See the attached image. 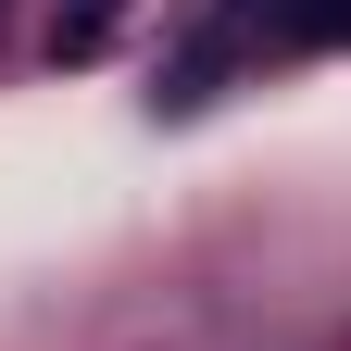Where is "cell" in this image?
Masks as SVG:
<instances>
[{"label":"cell","instance_id":"6da1fadb","mask_svg":"<svg viewBox=\"0 0 351 351\" xmlns=\"http://www.w3.org/2000/svg\"><path fill=\"white\" fill-rule=\"evenodd\" d=\"M113 25H125V0H63V13H51V63H101Z\"/></svg>","mask_w":351,"mask_h":351},{"label":"cell","instance_id":"7a4b0ae2","mask_svg":"<svg viewBox=\"0 0 351 351\" xmlns=\"http://www.w3.org/2000/svg\"><path fill=\"white\" fill-rule=\"evenodd\" d=\"M289 38L301 51H351V0H289Z\"/></svg>","mask_w":351,"mask_h":351}]
</instances>
